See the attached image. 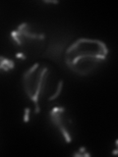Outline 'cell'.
<instances>
[{"label":"cell","mask_w":118,"mask_h":157,"mask_svg":"<svg viewBox=\"0 0 118 157\" xmlns=\"http://www.w3.org/2000/svg\"><path fill=\"white\" fill-rule=\"evenodd\" d=\"M22 82L25 93L33 102L36 113H39L43 103L56 99L63 88V81L51 66L38 62L23 74Z\"/></svg>","instance_id":"obj_1"},{"label":"cell","mask_w":118,"mask_h":157,"mask_svg":"<svg viewBox=\"0 0 118 157\" xmlns=\"http://www.w3.org/2000/svg\"><path fill=\"white\" fill-rule=\"evenodd\" d=\"M108 55L106 44L96 38L80 37L69 44L64 61L79 76H88L105 61Z\"/></svg>","instance_id":"obj_2"},{"label":"cell","mask_w":118,"mask_h":157,"mask_svg":"<svg viewBox=\"0 0 118 157\" xmlns=\"http://www.w3.org/2000/svg\"><path fill=\"white\" fill-rule=\"evenodd\" d=\"M11 38L25 57L38 56L46 48V34L38 27L30 23H22L12 31Z\"/></svg>","instance_id":"obj_3"},{"label":"cell","mask_w":118,"mask_h":157,"mask_svg":"<svg viewBox=\"0 0 118 157\" xmlns=\"http://www.w3.org/2000/svg\"><path fill=\"white\" fill-rule=\"evenodd\" d=\"M49 118L52 125L60 132L64 140L67 144H71L74 136V123L66 108L61 106L53 107L49 112Z\"/></svg>","instance_id":"obj_4"},{"label":"cell","mask_w":118,"mask_h":157,"mask_svg":"<svg viewBox=\"0 0 118 157\" xmlns=\"http://www.w3.org/2000/svg\"><path fill=\"white\" fill-rule=\"evenodd\" d=\"M70 36H66L65 34H54L52 38L47 42L43 55L53 61H59L62 58V55L65 54L67 47L69 46L68 41Z\"/></svg>","instance_id":"obj_5"},{"label":"cell","mask_w":118,"mask_h":157,"mask_svg":"<svg viewBox=\"0 0 118 157\" xmlns=\"http://www.w3.org/2000/svg\"><path fill=\"white\" fill-rule=\"evenodd\" d=\"M15 67V63L13 60L9 58H6L4 56H1V62H0V68L4 72H9Z\"/></svg>","instance_id":"obj_6"},{"label":"cell","mask_w":118,"mask_h":157,"mask_svg":"<svg viewBox=\"0 0 118 157\" xmlns=\"http://www.w3.org/2000/svg\"><path fill=\"white\" fill-rule=\"evenodd\" d=\"M82 155L83 156H90V154H88V152L85 150V147H81L77 153L74 154V156H82Z\"/></svg>","instance_id":"obj_7"},{"label":"cell","mask_w":118,"mask_h":157,"mask_svg":"<svg viewBox=\"0 0 118 157\" xmlns=\"http://www.w3.org/2000/svg\"><path fill=\"white\" fill-rule=\"evenodd\" d=\"M112 154H114V155H118V140L115 141V148L113 149V151H112Z\"/></svg>","instance_id":"obj_8"},{"label":"cell","mask_w":118,"mask_h":157,"mask_svg":"<svg viewBox=\"0 0 118 157\" xmlns=\"http://www.w3.org/2000/svg\"><path fill=\"white\" fill-rule=\"evenodd\" d=\"M29 109H26V114L24 115V122H28L29 121Z\"/></svg>","instance_id":"obj_9"}]
</instances>
